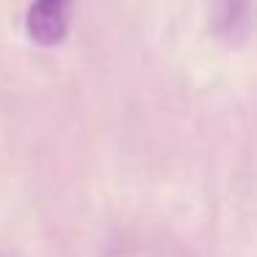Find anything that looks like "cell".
I'll use <instances>...</instances> for the list:
<instances>
[{"mask_svg": "<svg viewBox=\"0 0 257 257\" xmlns=\"http://www.w3.org/2000/svg\"><path fill=\"white\" fill-rule=\"evenodd\" d=\"M72 0H34L25 17V31L39 47H56L67 39Z\"/></svg>", "mask_w": 257, "mask_h": 257, "instance_id": "6da1fadb", "label": "cell"}, {"mask_svg": "<svg viewBox=\"0 0 257 257\" xmlns=\"http://www.w3.org/2000/svg\"><path fill=\"white\" fill-rule=\"evenodd\" d=\"M210 28L227 45H240L251 28V0H210Z\"/></svg>", "mask_w": 257, "mask_h": 257, "instance_id": "7a4b0ae2", "label": "cell"}, {"mask_svg": "<svg viewBox=\"0 0 257 257\" xmlns=\"http://www.w3.org/2000/svg\"><path fill=\"white\" fill-rule=\"evenodd\" d=\"M0 257H6V254H0Z\"/></svg>", "mask_w": 257, "mask_h": 257, "instance_id": "3957f363", "label": "cell"}]
</instances>
